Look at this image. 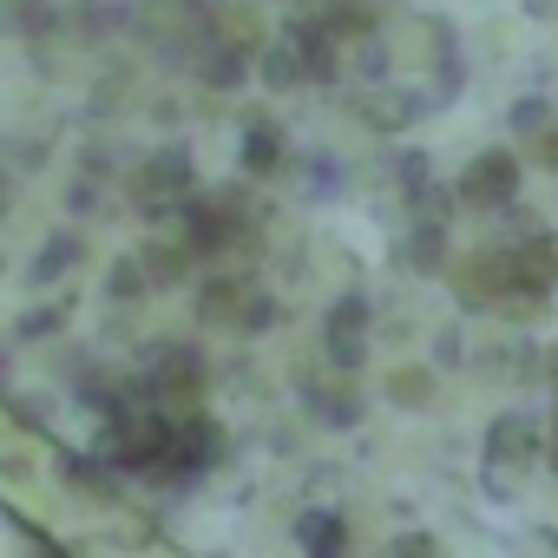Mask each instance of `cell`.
Returning <instances> with one entry per match:
<instances>
[{
  "label": "cell",
  "instance_id": "cell-14",
  "mask_svg": "<svg viewBox=\"0 0 558 558\" xmlns=\"http://www.w3.org/2000/svg\"><path fill=\"white\" fill-rule=\"evenodd\" d=\"M34 558H73L66 545H47V538H34Z\"/></svg>",
  "mask_w": 558,
  "mask_h": 558
},
{
  "label": "cell",
  "instance_id": "cell-10",
  "mask_svg": "<svg viewBox=\"0 0 558 558\" xmlns=\"http://www.w3.org/2000/svg\"><path fill=\"white\" fill-rule=\"evenodd\" d=\"M276 158H283V145H276V125H250V132H243V165H250V171H269Z\"/></svg>",
  "mask_w": 558,
  "mask_h": 558
},
{
  "label": "cell",
  "instance_id": "cell-15",
  "mask_svg": "<svg viewBox=\"0 0 558 558\" xmlns=\"http://www.w3.org/2000/svg\"><path fill=\"white\" fill-rule=\"evenodd\" d=\"M8 381H14V355L0 349V395H8Z\"/></svg>",
  "mask_w": 558,
  "mask_h": 558
},
{
  "label": "cell",
  "instance_id": "cell-16",
  "mask_svg": "<svg viewBox=\"0 0 558 558\" xmlns=\"http://www.w3.org/2000/svg\"><path fill=\"white\" fill-rule=\"evenodd\" d=\"M210 558H217V551H210Z\"/></svg>",
  "mask_w": 558,
  "mask_h": 558
},
{
  "label": "cell",
  "instance_id": "cell-5",
  "mask_svg": "<svg viewBox=\"0 0 558 558\" xmlns=\"http://www.w3.org/2000/svg\"><path fill=\"white\" fill-rule=\"evenodd\" d=\"M138 269H145V283H151V290L184 283L191 250H184V243H171V236H151V243H138Z\"/></svg>",
  "mask_w": 558,
  "mask_h": 558
},
{
  "label": "cell",
  "instance_id": "cell-12",
  "mask_svg": "<svg viewBox=\"0 0 558 558\" xmlns=\"http://www.w3.org/2000/svg\"><path fill=\"white\" fill-rule=\"evenodd\" d=\"M66 210H73V217H93V210H99V178L80 171V178L66 184Z\"/></svg>",
  "mask_w": 558,
  "mask_h": 558
},
{
  "label": "cell",
  "instance_id": "cell-7",
  "mask_svg": "<svg viewBox=\"0 0 558 558\" xmlns=\"http://www.w3.org/2000/svg\"><path fill=\"white\" fill-rule=\"evenodd\" d=\"M66 336V303H27L14 323V342H53Z\"/></svg>",
  "mask_w": 558,
  "mask_h": 558
},
{
  "label": "cell",
  "instance_id": "cell-11",
  "mask_svg": "<svg viewBox=\"0 0 558 558\" xmlns=\"http://www.w3.org/2000/svg\"><path fill=\"white\" fill-rule=\"evenodd\" d=\"M8 158H14V171H40V165L53 158V145H47L40 132H27V138H8Z\"/></svg>",
  "mask_w": 558,
  "mask_h": 558
},
{
  "label": "cell",
  "instance_id": "cell-6",
  "mask_svg": "<svg viewBox=\"0 0 558 558\" xmlns=\"http://www.w3.org/2000/svg\"><path fill=\"white\" fill-rule=\"evenodd\" d=\"M296 538L310 545V558H342V545H349L336 512H303V519H296Z\"/></svg>",
  "mask_w": 558,
  "mask_h": 558
},
{
  "label": "cell",
  "instance_id": "cell-9",
  "mask_svg": "<svg viewBox=\"0 0 558 558\" xmlns=\"http://www.w3.org/2000/svg\"><path fill=\"white\" fill-rule=\"evenodd\" d=\"M263 80H269L276 93H290V86L303 80V53H296V47H269V53H263Z\"/></svg>",
  "mask_w": 558,
  "mask_h": 558
},
{
  "label": "cell",
  "instance_id": "cell-8",
  "mask_svg": "<svg viewBox=\"0 0 558 558\" xmlns=\"http://www.w3.org/2000/svg\"><path fill=\"white\" fill-rule=\"evenodd\" d=\"M145 290H151V283H145L138 256H119V263L106 269V303H119V310H125V303H145Z\"/></svg>",
  "mask_w": 558,
  "mask_h": 558
},
{
  "label": "cell",
  "instance_id": "cell-2",
  "mask_svg": "<svg viewBox=\"0 0 558 558\" xmlns=\"http://www.w3.org/2000/svg\"><path fill=\"white\" fill-rule=\"evenodd\" d=\"M80 263H86V236H80V230H53V236L27 256V290H53V283H66Z\"/></svg>",
  "mask_w": 558,
  "mask_h": 558
},
{
  "label": "cell",
  "instance_id": "cell-1",
  "mask_svg": "<svg viewBox=\"0 0 558 558\" xmlns=\"http://www.w3.org/2000/svg\"><path fill=\"white\" fill-rule=\"evenodd\" d=\"M125 191H132V204H138L145 217L184 210V197L197 191V165H191V151H184V145H158V151L125 178Z\"/></svg>",
  "mask_w": 558,
  "mask_h": 558
},
{
  "label": "cell",
  "instance_id": "cell-13",
  "mask_svg": "<svg viewBox=\"0 0 558 558\" xmlns=\"http://www.w3.org/2000/svg\"><path fill=\"white\" fill-rule=\"evenodd\" d=\"M14 421H21V427H47V421H53V408H47L40 395H34V401H14Z\"/></svg>",
  "mask_w": 558,
  "mask_h": 558
},
{
  "label": "cell",
  "instance_id": "cell-3",
  "mask_svg": "<svg viewBox=\"0 0 558 558\" xmlns=\"http://www.w3.org/2000/svg\"><path fill=\"white\" fill-rule=\"evenodd\" d=\"M60 480L66 486H80V493H93L99 506H119V493H125V480H119V466L106 460V453H60Z\"/></svg>",
  "mask_w": 558,
  "mask_h": 558
},
{
  "label": "cell",
  "instance_id": "cell-4",
  "mask_svg": "<svg viewBox=\"0 0 558 558\" xmlns=\"http://www.w3.org/2000/svg\"><path fill=\"white\" fill-rule=\"evenodd\" d=\"M60 8L53 0H0V40H53Z\"/></svg>",
  "mask_w": 558,
  "mask_h": 558
}]
</instances>
